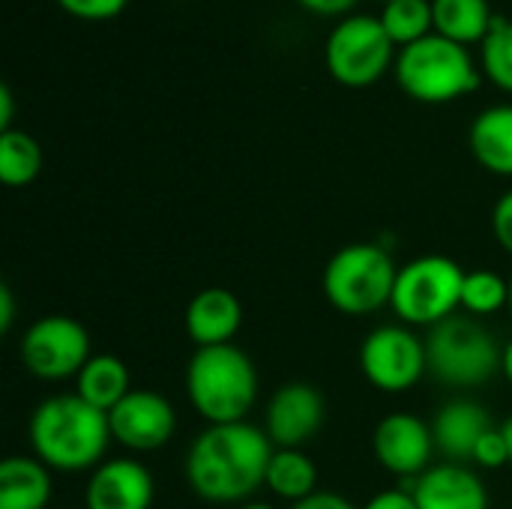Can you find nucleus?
I'll return each mask as SVG.
<instances>
[{
    "mask_svg": "<svg viewBox=\"0 0 512 509\" xmlns=\"http://www.w3.org/2000/svg\"><path fill=\"white\" fill-rule=\"evenodd\" d=\"M273 450L249 420L207 426L186 453V483L207 504H246L267 483Z\"/></svg>",
    "mask_w": 512,
    "mask_h": 509,
    "instance_id": "1",
    "label": "nucleus"
},
{
    "mask_svg": "<svg viewBox=\"0 0 512 509\" xmlns=\"http://www.w3.org/2000/svg\"><path fill=\"white\" fill-rule=\"evenodd\" d=\"M30 450L51 471L78 474L102 465L111 426L108 414L87 405L78 393L48 396L30 417Z\"/></svg>",
    "mask_w": 512,
    "mask_h": 509,
    "instance_id": "2",
    "label": "nucleus"
},
{
    "mask_svg": "<svg viewBox=\"0 0 512 509\" xmlns=\"http://www.w3.org/2000/svg\"><path fill=\"white\" fill-rule=\"evenodd\" d=\"M186 396L210 426L243 423L258 402V372L237 345L195 348L186 366Z\"/></svg>",
    "mask_w": 512,
    "mask_h": 509,
    "instance_id": "3",
    "label": "nucleus"
},
{
    "mask_svg": "<svg viewBox=\"0 0 512 509\" xmlns=\"http://www.w3.org/2000/svg\"><path fill=\"white\" fill-rule=\"evenodd\" d=\"M396 81L411 99L444 105L474 93L480 87V72L465 45L441 33H429L426 39L399 51Z\"/></svg>",
    "mask_w": 512,
    "mask_h": 509,
    "instance_id": "4",
    "label": "nucleus"
},
{
    "mask_svg": "<svg viewBox=\"0 0 512 509\" xmlns=\"http://www.w3.org/2000/svg\"><path fill=\"white\" fill-rule=\"evenodd\" d=\"M399 267L390 252L375 243H351L339 249L324 267V297L327 303L351 318L375 315L393 300Z\"/></svg>",
    "mask_w": 512,
    "mask_h": 509,
    "instance_id": "5",
    "label": "nucleus"
},
{
    "mask_svg": "<svg viewBox=\"0 0 512 509\" xmlns=\"http://www.w3.org/2000/svg\"><path fill=\"white\" fill-rule=\"evenodd\" d=\"M426 357H429V372L441 384L471 390L486 384L501 369L504 351L477 318L453 315L429 327Z\"/></svg>",
    "mask_w": 512,
    "mask_h": 509,
    "instance_id": "6",
    "label": "nucleus"
},
{
    "mask_svg": "<svg viewBox=\"0 0 512 509\" xmlns=\"http://www.w3.org/2000/svg\"><path fill=\"white\" fill-rule=\"evenodd\" d=\"M465 270L447 255H420L399 267L390 309L408 327H435L462 309Z\"/></svg>",
    "mask_w": 512,
    "mask_h": 509,
    "instance_id": "7",
    "label": "nucleus"
},
{
    "mask_svg": "<svg viewBox=\"0 0 512 509\" xmlns=\"http://www.w3.org/2000/svg\"><path fill=\"white\" fill-rule=\"evenodd\" d=\"M327 72L345 87L375 84L393 63V39L387 36L381 18L348 15L342 18L324 45Z\"/></svg>",
    "mask_w": 512,
    "mask_h": 509,
    "instance_id": "8",
    "label": "nucleus"
},
{
    "mask_svg": "<svg viewBox=\"0 0 512 509\" xmlns=\"http://www.w3.org/2000/svg\"><path fill=\"white\" fill-rule=\"evenodd\" d=\"M360 372L381 393H408L429 372L426 339L402 324L375 327L360 345Z\"/></svg>",
    "mask_w": 512,
    "mask_h": 509,
    "instance_id": "9",
    "label": "nucleus"
},
{
    "mask_svg": "<svg viewBox=\"0 0 512 509\" xmlns=\"http://www.w3.org/2000/svg\"><path fill=\"white\" fill-rule=\"evenodd\" d=\"M24 369L39 381H66L78 378L87 366L90 336L69 315H45L33 321L18 345Z\"/></svg>",
    "mask_w": 512,
    "mask_h": 509,
    "instance_id": "10",
    "label": "nucleus"
},
{
    "mask_svg": "<svg viewBox=\"0 0 512 509\" xmlns=\"http://www.w3.org/2000/svg\"><path fill=\"white\" fill-rule=\"evenodd\" d=\"M111 438L132 453H153L177 432L174 405L156 390H132L108 411Z\"/></svg>",
    "mask_w": 512,
    "mask_h": 509,
    "instance_id": "11",
    "label": "nucleus"
},
{
    "mask_svg": "<svg viewBox=\"0 0 512 509\" xmlns=\"http://www.w3.org/2000/svg\"><path fill=\"white\" fill-rule=\"evenodd\" d=\"M324 396L303 381L282 384L264 411V432L276 450H303L324 426Z\"/></svg>",
    "mask_w": 512,
    "mask_h": 509,
    "instance_id": "12",
    "label": "nucleus"
},
{
    "mask_svg": "<svg viewBox=\"0 0 512 509\" xmlns=\"http://www.w3.org/2000/svg\"><path fill=\"white\" fill-rule=\"evenodd\" d=\"M372 453L384 471L411 483L432 468V426L414 414H387L372 432Z\"/></svg>",
    "mask_w": 512,
    "mask_h": 509,
    "instance_id": "13",
    "label": "nucleus"
},
{
    "mask_svg": "<svg viewBox=\"0 0 512 509\" xmlns=\"http://www.w3.org/2000/svg\"><path fill=\"white\" fill-rule=\"evenodd\" d=\"M153 498V474L135 459L102 462L84 486V509H150Z\"/></svg>",
    "mask_w": 512,
    "mask_h": 509,
    "instance_id": "14",
    "label": "nucleus"
},
{
    "mask_svg": "<svg viewBox=\"0 0 512 509\" xmlns=\"http://www.w3.org/2000/svg\"><path fill=\"white\" fill-rule=\"evenodd\" d=\"M402 486L411 489L420 509H489L486 483L471 468L456 462L432 465L426 474Z\"/></svg>",
    "mask_w": 512,
    "mask_h": 509,
    "instance_id": "15",
    "label": "nucleus"
},
{
    "mask_svg": "<svg viewBox=\"0 0 512 509\" xmlns=\"http://www.w3.org/2000/svg\"><path fill=\"white\" fill-rule=\"evenodd\" d=\"M183 324L195 348L234 345V336L243 327V303L228 288H204L189 300Z\"/></svg>",
    "mask_w": 512,
    "mask_h": 509,
    "instance_id": "16",
    "label": "nucleus"
},
{
    "mask_svg": "<svg viewBox=\"0 0 512 509\" xmlns=\"http://www.w3.org/2000/svg\"><path fill=\"white\" fill-rule=\"evenodd\" d=\"M489 429L495 426L483 405L468 402V399H453L435 414V423H432L435 450L447 462H456V465L474 462V450Z\"/></svg>",
    "mask_w": 512,
    "mask_h": 509,
    "instance_id": "17",
    "label": "nucleus"
},
{
    "mask_svg": "<svg viewBox=\"0 0 512 509\" xmlns=\"http://www.w3.org/2000/svg\"><path fill=\"white\" fill-rule=\"evenodd\" d=\"M54 483L36 456H9L0 465V509H45Z\"/></svg>",
    "mask_w": 512,
    "mask_h": 509,
    "instance_id": "18",
    "label": "nucleus"
},
{
    "mask_svg": "<svg viewBox=\"0 0 512 509\" xmlns=\"http://www.w3.org/2000/svg\"><path fill=\"white\" fill-rule=\"evenodd\" d=\"M468 144L474 159L486 171L498 177H512V105L486 108L471 123Z\"/></svg>",
    "mask_w": 512,
    "mask_h": 509,
    "instance_id": "19",
    "label": "nucleus"
},
{
    "mask_svg": "<svg viewBox=\"0 0 512 509\" xmlns=\"http://www.w3.org/2000/svg\"><path fill=\"white\" fill-rule=\"evenodd\" d=\"M75 393L99 408V411H111L114 405H120L129 393H132V378H129V369L120 357L114 354H93L87 360V366L78 372L75 378Z\"/></svg>",
    "mask_w": 512,
    "mask_h": 509,
    "instance_id": "20",
    "label": "nucleus"
},
{
    "mask_svg": "<svg viewBox=\"0 0 512 509\" xmlns=\"http://www.w3.org/2000/svg\"><path fill=\"white\" fill-rule=\"evenodd\" d=\"M432 15H435V33L465 48L483 42L495 21L489 0H432Z\"/></svg>",
    "mask_w": 512,
    "mask_h": 509,
    "instance_id": "21",
    "label": "nucleus"
},
{
    "mask_svg": "<svg viewBox=\"0 0 512 509\" xmlns=\"http://www.w3.org/2000/svg\"><path fill=\"white\" fill-rule=\"evenodd\" d=\"M264 486L276 498L300 504L318 492V468L303 450H273Z\"/></svg>",
    "mask_w": 512,
    "mask_h": 509,
    "instance_id": "22",
    "label": "nucleus"
},
{
    "mask_svg": "<svg viewBox=\"0 0 512 509\" xmlns=\"http://www.w3.org/2000/svg\"><path fill=\"white\" fill-rule=\"evenodd\" d=\"M42 171V147L21 129L0 132V180L12 189L30 186Z\"/></svg>",
    "mask_w": 512,
    "mask_h": 509,
    "instance_id": "23",
    "label": "nucleus"
},
{
    "mask_svg": "<svg viewBox=\"0 0 512 509\" xmlns=\"http://www.w3.org/2000/svg\"><path fill=\"white\" fill-rule=\"evenodd\" d=\"M381 24H384L387 36L393 39V45L408 48L432 33V27H435L432 3L429 0H390V3H384Z\"/></svg>",
    "mask_w": 512,
    "mask_h": 509,
    "instance_id": "24",
    "label": "nucleus"
},
{
    "mask_svg": "<svg viewBox=\"0 0 512 509\" xmlns=\"http://www.w3.org/2000/svg\"><path fill=\"white\" fill-rule=\"evenodd\" d=\"M510 306V279L495 270H471L462 285V309L468 315H495Z\"/></svg>",
    "mask_w": 512,
    "mask_h": 509,
    "instance_id": "25",
    "label": "nucleus"
},
{
    "mask_svg": "<svg viewBox=\"0 0 512 509\" xmlns=\"http://www.w3.org/2000/svg\"><path fill=\"white\" fill-rule=\"evenodd\" d=\"M483 69L495 87L512 93V21L495 15L489 36L483 39Z\"/></svg>",
    "mask_w": 512,
    "mask_h": 509,
    "instance_id": "26",
    "label": "nucleus"
},
{
    "mask_svg": "<svg viewBox=\"0 0 512 509\" xmlns=\"http://www.w3.org/2000/svg\"><path fill=\"white\" fill-rule=\"evenodd\" d=\"M72 18H81V21H108V18H117L129 0H57Z\"/></svg>",
    "mask_w": 512,
    "mask_h": 509,
    "instance_id": "27",
    "label": "nucleus"
},
{
    "mask_svg": "<svg viewBox=\"0 0 512 509\" xmlns=\"http://www.w3.org/2000/svg\"><path fill=\"white\" fill-rule=\"evenodd\" d=\"M474 465H480V468H486V471H498V468L510 465L507 441H504V435H501L498 426L489 429V432L483 435V441L477 444V450H474Z\"/></svg>",
    "mask_w": 512,
    "mask_h": 509,
    "instance_id": "28",
    "label": "nucleus"
},
{
    "mask_svg": "<svg viewBox=\"0 0 512 509\" xmlns=\"http://www.w3.org/2000/svg\"><path fill=\"white\" fill-rule=\"evenodd\" d=\"M492 234H495L498 246L507 255H512V189L498 198V204L492 210Z\"/></svg>",
    "mask_w": 512,
    "mask_h": 509,
    "instance_id": "29",
    "label": "nucleus"
},
{
    "mask_svg": "<svg viewBox=\"0 0 512 509\" xmlns=\"http://www.w3.org/2000/svg\"><path fill=\"white\" fill-rule=\"evenodd\" d=\"M363 509H420V507H417V501H414L411 489L399 486V489H384V492H378L375 498H369V501H366V507Z\"/></svg>",
    "mask_w": 512,
    "mask_h": 509,
    "instance_id": "30",
    "label": "nucleus"
},
{
    "mask_svg": "<svg viewBox=\"0 0 512 509\" xmlns=\"http://www.w3.org/2000/svg\"><path fill=\"white\" fill-rule=\"evenodd\" d=\"M291 509H357L348 498L336 495V492H315L300 504H291Z\"/></svg>",
    "mask_w": 512,
    "mask_h": 509,
    "instance_id": "31",
    "label": "nucleus"
},
{
    "mask_svg": "<svg viewBox=\"0 0 512 509\" xmlns=\"http://www.w3.org/2000/svg\"><path fill=\"white\" fill-rule=\"evenodd\" d=\"M297 3L315 15H342V12L354 9L357 0H297Z\"/></svg>",
    "mask_w": 512,
    "mask_h": 509,
    "instance_id": "32",
    "label": "nucleus"
},
{
    "mask_svg": "<svg viewBox=\"0 0 512 509\" xmlns=\"http://www.w3.org/2000/svg\"><path fill=\"white\" fill-rule=\"evenodd\" d=\"M15 321V300L6 285H0V333H9Z\"/></svg>",
    "mask_w": 512,
    "mask_h": 509,
    "instance_id": "33",
    "label": "nucleus"
},
{
    "mask_svg": "<svg viewBox=\"0 0 512 509\" xmlns=\"http://www.w3.org/2000/svg\"><path fill=\"white\" fill-rule=\"evenodd\" d=\"M12 111H15V105H12V90L3 84V87H0V132H9V129H12Z\"/></svg>",
    "mask_w": 512,
    "mask_h": 509,
    "instance_id": "34",
    "label": "nucleus"
},
{
    "mask_svg": "<svg viewBox=\"0 0 512 509\" xmlns=\"http://www.w3.org/2000/svg\"><path fill=\"white\" fill-rule=\"evenodd\" d=\"M501 372H504V378L512 384V339L507 342V348H504V360H501Z\"/></svg>",
    "mask_w": 512,
    "mask_h": 509,
    "instance_id": "35",
    "label": "nucleus"
},
{
    "mask_svg": "<svg viewBox=\"0 0 512 509\" xmlns=\"http://www.w3.org/2000/svg\"><path fill=\"white\" fill-rule=\"evenodd\" d=\"M501 435H504V441H507V453H510V465H512V417L504 420V426H501Z\"/></svg>",
    "mask_w": 512,
    "mask_h": 509,
    "instance_id": "36",
    "label": "nucleus"
},
{
    "mask_svg": "<svg viewBox=\"0 0 512 509\" xmlns=\"http://www.w3.org/2000/svg\"><path fill=\"white\" fill-rule=\"evenodd\" d=\"M237 509H276L273 504H264V501H246V504H240Z\"/></svg>",
    "mask_w": 512,
    "mask_h": 509,
    "instance_id": "37",
    "label": "nucleus"
},
{
    "mask_svg": "<svg viewBox=\"0 0 512 509\" xmlns=\"http://www.w3.org/2000/svg\"><path fill=\"white\" fill-rule=\"evenodd\" d=\"M507 309H510V315H512V276H510V306H507Z\"/></svg>",
    "mask_w": 512,
    "mask_h": 509,
    "instance_id": "38",
    "label": "nucleus"
},
{
    "mask_svg": "<svg viewBox=\"0 0 512 509\" xmlns=\"http://www.w3.org/2000/svg\"><path fill=\"white\" fill-rule=\"evenodd\" d=\"M384 3H390V0H384Z\"/></svg>",
    "mask_w": 512,
    "mask_h": 509,
    "instance_id": "39",
    "label": "nucleus"
}]
</instances>
